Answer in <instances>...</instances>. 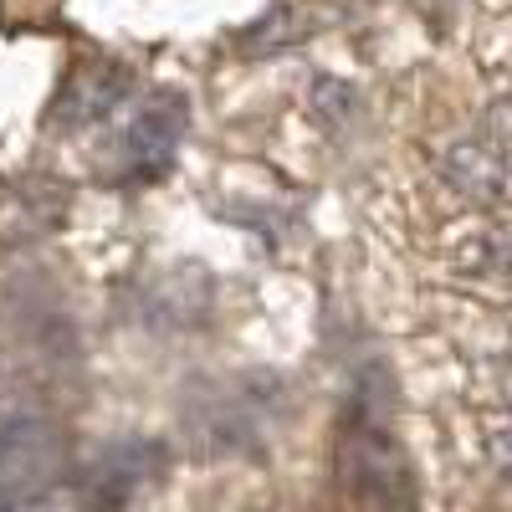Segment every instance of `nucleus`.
I'll list each match as a JSON object with an SVG mask.
<instances>
[{"mask_svg":"<svg viewBox=\"0 0 512 512\" xmlns=\"http://www.w3.org/2000/svg\"><path fill=\"white\" fill-rule=\"evenodd\" d=\"M487 461L492 472L502 482H512V425H497V431H487Z\"/></svg>","mask_w":512,"mask_h":512,"instance_id":"obj_11","label":"nucleus"},{"mask_svg":"<svg viewBox=\"0 0 512 512\" xmlns=\"http://www.w3.org/2000/svg\"><path fill=\"white\" fill-rule=\"evenodd\" d=\"M164 446L159 441H144V436H128V441H113L108 451H98V461L88 466V477H77L98 502H123L128 492H139L149 482L164 477Z\"/></svg>","mask_w":512,"mask_h":512,"instance_id":"obj_5","label":"nucleus"},{"mask_svg":"<svg viewBox=\"0 0 512 512\" xmlns=\"http://www.w3.org/2000/svg\"><path fill=\"white\" fill-rule=\"evenodd\" d=\"M344 482L384 507H405L410 502V466L400 456V446L379 431V425L359 420L344 436Z\"/></svg>","mask_w":512,"mask_h":512,"instance_id":"obj_4","label":"nucleus"},{"mask_svg":"<svg viewBox=\"0 0 512 512\" xmlns=\"http://www.w3.org/2000/svg\"><path fill=\"white\" fill-rule=\"evenodd\" d=\"M477 272L512 282V226H492V231L477 241Z\"/></svg>","mask_w":512,"mask_h":512,"instance_id":"obj_9","label":"nucleus"},{"mask_svg":"<svg viewBox=\"0 0 512 512\" xmlns=\"http://www.w3.org/2000/svg\"><path fill=\"white\" fill-rule=\"evenodd\" d=\"M482 139L497 144V149L512 159V93H502V98L487 103V113H482Z\"/></svg>","mask_w":512,"mask_h":512,"instance_id":"obj_10","label":"nucleus"},{"mask_svg":"<svg viewBox=\"0 0 512 512\" xmlns=\"http://www.w3.org/2000/svg\"><path fill=\"white\" fill-rule=\"evenodd\" d=\"M303 31H308V16L297 11V6H272L262 21H251V26L241 31V52H246V57L282 52V47H292V41H303Z\"/></svg>","mask_w":512,"mask_h":512,"instance_id":"obj_7","label":"nucleus"},{"mask_svg":"<svg viewBox=\"0 0 512 512\" xmlns=\"http://www.w3.org/2000/svg\"><path fill=\"white\" fill-rule=\"evenodd\" d=\"M128 93H134V72H128L123 62H82V67L67 72V82L57 88L47 123L62 128V134L108 123L128 103Z\"/></svg>","mask_w":512,"mask_h":512,"instance_id":"obj_3","label":"nucleus"},{"mask_svg":"<svg viewBox=\"0 0 512 512\" xmlns=\"http://www.w3.org/2000/svg\"><path fill=\"white\" fill-rule=\"evenodd\" d=\"M108 123L113 128L98 149V169L118 185H139V180H154L175 164V149L190 128V98L159 88L128 113H113Z\"/></svg>","mask_w":512,"mask_h":512,"instance_id":"obj_1","label":"nucleus"},{"mask_svg":"<svg viewBox=\"0 0 512 512\" xmlns=\"http://www.w3.org/2000/svg\"><path fill=\"white\" fill-rule=\"evenodd\" d=\"M67 436L52 420L0 415V507H26L47 482H62Z\"/></svg>","mask_w":512,"mask_h":512,"instance_id":"obj_2","label":"nucleus"},{"mask_svg":"<svg viewBox=\"0 0 512 512\" xmlns=\"http://www.w3.org/2000/svg\"><path fill=\"white\" fill-rule=\"evenodd\" d=\"M436 169L446 175V185L456 195H466L472 205H502L507 200V154L497 144H487L482 134L472 139H451L436 154Z\"/></svg>","mask_w":512,"mask_h":512,"instance_id":"obj_6","label":"nucleus"},{"mask_svg":"<svg viewBox=\"0 0 512 512\" xmlns=\"http://www.w3.org/2000/svg\"><path fill=\"white\" fill-rule=\"evenodd\" d=\"M502 400H507V410H512V364H502Z\"/></svg>","mask_w":512,"mask_h":512,"instance_id":"obj_12","label":"nucleus"},{"mask_svg":"<svg viewBox=\"0 0 512 512\" xmlns=\"http://www.w3.org/2000/svg\"><path fill=\"white\" fill-rule=\"evenodd\" d=\"M308 113H313V123L328 128V134H338V128H349V123H354V113H359V93L349 88L344 77L318 72V77L308 82Z\"/></svg>","mask_w":512,"mask_h":512,"instance_id":"obj_8","label":"nucleus"}]
</instances>
